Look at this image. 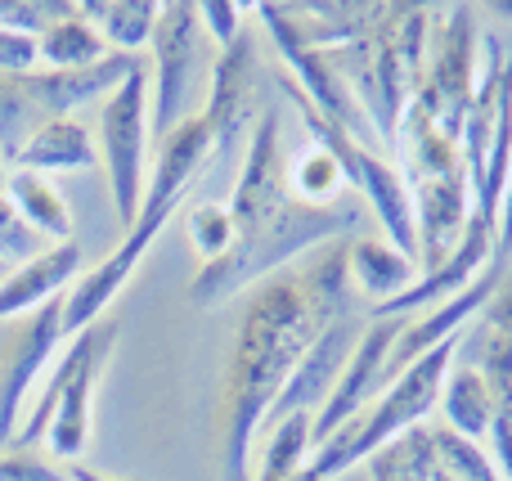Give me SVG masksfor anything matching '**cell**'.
<instances>
[{"label": "cell", "instance_id": "obj_13", "mask_svg": "<svg viewBox=\"0 0 512 481\" xmlns=\"http://www.w3.org/2000/svg\"><path fill=\"white\" fill-rule=\"evenodd\" d=\"M81 275H86V252H81L77 239L50 243L45 252L18 261V266L0 279V324L36 315L41 306L68 297V288L77 284Z\"/></svg>", "mask_w": 512, "mask_h": 481}, {"label": "cell", "instance_id": "obj_23", "mask_svg": "<svg viewBox=\"0 0 512 481\" xmlns=\"http://www.w3.org/2000/svg\"><path fill=\"white\" fill-rule=\"evenodd\" d=\"M310 455H315V414H288V419L270 423V441L256 459L252 481H283L301 473Z\"/></svg>", "mask_w": 512, "mask_h": 481}, {"label": "cell", "instance_id": "obj_22", "mask_svg": "<svg viewBox=\"0 0 512 481\" xmlns=\"http://www.w3.org/2000/svg\"><path fill=\"white\" fill-rule=\"evenodd\" d=\"M283 180H288V194L310 207H337V203H346V189H351L346 167L328 149H319V144L301 149L283 167Z\"/></svg>", "mask_w": 512, "mask_h": 481}, {"label": "cell", "instance_id": "obj_7", "mask_svg": "<svg viewBox=\"0 0 512 481\" xmlns=\"http://www.w3.org/2000/svg\"><path fill=\"white\" fill-rule=\"evenodd\" d=\"M477 68H481V41H477V23H472L468 5L450 9V23H445L441 41H436L432 59H427L423 86L409 99L405 117H400V135L414 131H436L445 140L459 144L463 117L472 108V95H477ZM396 149V144H391Z\"/></svg>", "mask_w": 512, "mask_h": 481}, {"label": "cell", "instance_id": "obj_11", "mask_svg": "<svg viewBox=\"0 0 512 481\" xmlns=\"http://www.w3.org/2000/svg\"><path fill=\"white\" fill-rule=\"evenodd\" d=\"M414 189V221H418V275L445 266L459 248L463 230L472 221V185L468 171L454 167L441 176L409 180Z\"/></svg>", "mask_w": 512, "mask_h": 481}, {"label": "cell", "instance_id": "obj_5", "mask_svg": "<svg viewBox=\"0 0 512 481\" xmlns=\"http://www.w3.org/2000/svg\"><path fill=\"white\" fill-rule=\"evenodd\" d=\"M454 351H459V338L441 342V347L427 351L423 360L400 369L378 401H369L351 423H342L328 441H319L315 455H310V468L328 481V477L346 473V468L364 464L369 455H378L391 437L418 428V423L436 410V401H441V387H445V378H450Z\"/></svg>", "mask_w": 512, "mask_h": 481}, {"label": "cell", "instance_id": "obj_30", "mask_svg": "<svg viewBox=\"0 0 512 481\" xmlns=\"http://www.w3.org/2000/svg\"><path fill=\"white\" fill-rule=\"evenodd\" d=\"M0 481H63L54 473V464L27 455V450H14V455H0Z\"/></svg>", "mask_w": 512, "mask_h": 481}, {"label": "cell", "instance_id": "obj_33", "mask_svg": "<svg viewBox=\"0 0 512 481\" xmlns=\"http://www.w3.org/2000/svg\"><path fill=\"white\" fill-rule=\"evenodd\" d=\"M512 252V162H508V189L499 203V230H495V261H504Z\"/></svg>", "mask_w": 512, "mask_h": 481}, {"label": "cell", "instance_id": "obj_27", "mask_svg": "<svg viewBox=\"0 0 512 481\" xmlns=\"http://www.w3.org/2000/svg\"><path fill=\"white\" fill-rule=\"evenodd\" d=\"M50 243L41 239V234L32 230V225L18 216V207L5 198V189H0V261H5L9 270L18 266V261L36 257V252H45Z\"/></svg>", "mask_w": 512, "mask_h": 481}, {"label": "cell", "instance_id": "obj_9", "mask_svg": "<svg viewBox=\"0 0 512 481\" xmlns=\"http://www.w3.org/2000/svg\"><path fill=\"white\" fill-rule=\"evenodd\" d=\"M63 338H68V329H63V297H59V302L41 306L36 315H27L14 338L5 342V351H0V446L14 441L27 392L50 369L54 347Z\"/></svg>", "mask_w": 512, "mask_h": 481}, {"label": "cell", "instance_id": "obj_14", "mask_svg": "<svg viewBox=\"0 0 512 481\" xmlns=\"http://www.w3.org/2000/svg\"><path fill=\"white\" fill-rule=\"evenodd\" d=\"M351 189L364 194V203L373 207V216H378V225H382V239H387L396 252H405L409 261H418L414 189H409L405 171H400L382 149H360Z\"/></svg>", "mask_w": 512, "mask_h": 481}, {"label": "cell", "instance_id": "obj_10", "mask_svg": "<svg viewBox=\"0 0 512 481\" xmlns=\"http://www.w3.org/2000/svg\"><path fill=\"white\" fill-rule=\"evenodd\" d=\"M400 333H405V320H373V324H364L360 329L355 351L346 356V365H342V378H337V387L328 392V401L319 405V414H315V446L319 441H328L342 423H351L355 414L373 401L378 383L387 378L391 351H396Z\"/></svg>", "mask_w": 512, "mask_h": 481}, {"label": "cell", "instance_id": "obj_28", "mask_svg": "<svg viewBox=\"0 0 512 481\" xmlns=\"http://www.w3.org/2000/svg\"><path fill=\"white\" fill-rule=\"evenodd\" d=\"M198 23H203L207 41L216 45V54H221L243 36V5H234V0H198Z\"/></svg>", "mask_w": 512, "mask_h": 481}, {"label": "cell", "instance_id": "obj_35", "mask_svg": "<svg viewBox=\"0 0 512 481\" xmlns=\"http://www.w3.org/2000/svg\"><path fill=\"white\" fill-rule=\"evenodd\" d=\"M283 481H324V477H319V473H315V468H310V464H306V468H301V473H292V477H283Z\"/></svg>", "mask_w": 512, "mask_h": 481}, {"label": "cell", "instance_id": "obj_21", "mask_svg": "<svg viewBox=\"0 0 512 481\" xmlns=\"http://www.w3.org/2000/svg\"><path fill=\"white\" fill-rule=\"evenodd\" d=\"M36 54H41V68H54V72H77V68H90V63L108 59V45L95 27L81 18V9L72 5V14L54 18L41 36H36Z\"/></svg>", "mask_w": 512, "mask_h": 481}, {"label": "cell", "instance_id": "obj_8", "mask_svg": "<svg viewBox=\"0 0 512 481\" xmlns=\"http://www.w3.org/2000/svg\"><path fill=\"white\" fill-rule=\"evenodd\" d=\"M149 135V68L135 63L131 77L99 104V162L122 230H131L149 189Z\"/></svg>", "mask_w": 512, "mask_h": 481}, {"label": "cell", "instance_id": "obj_19", "mask_svg": "<svg viewBox=\"0 0 512 481\" xmlns=\"http://www.w3.org/2000/svg\"><path fill=\"white\" fill-rule=\"evenodd\" d=\"M436 410L445 414V428L450 432H459V437L481 441V446H486L490 423H495V396H490L481 369H472V365L454 369V374L445 378V387H441Z\"/></svg>", "mask_w": 512, "mask_h": 481}, {"label": "cell", "instance_id": "obj_24", "mask_svg": "<svg viewBox=\"0 0 512 481\" xmlns=\"http://www.w3.org/2000/svg\"><path fill=\"white\" fill-rule=\"evenodd\" d=\"M369 464L373 481H432L436 473V446H432V432L418 423V428L400 432L391 437L378 455L364 459Z\"/></svg>", "mask_w": 512, "mask_h": 481}, {"label": "cell", "instance_id": "obj_16", "mask_svg": "<svg viewBox=\"0 0 512 481\" xmlns=\"http://www.w3.org/2000/svg\"><path fill=\"white\" fill-rule=\"evenodd\" d=\"M418 279V261L396 252L387 239H355L346 248V284L369 306H387Z\"/></svg>", "mask_w": 512, "mask_h": 481}, {"label": "cell", "instance_id": "obj_26", "mask_svg": "<svg viewBox=\"0 0 512 481\" xmlns=\"http://www.w3.org/2000/svg\"><path fill=\"white\" fill-rule=\"evenodd\" d=\"M189 243L207 261H221L234 243V212L225 198H203L198 207H189Z\"/></svg>", "mask_w": 512, "mask_h": 481}, {"label": "cell", "instance_id": "obj_1", "mask_svg": "<svg viewBox=\"0 0 512 481\" xmlns=\"http://www.w3.org/2000/svg\"><path fill=\"white\" fill-rule=\"evenodd\" d=\"M283 131L279 117L265 113L256 117L248 153H243V171L234 185L230 212H234V243L221 261H207L189 284V302L212 311L225 306L230 297L248 293V288L274 279L292 257L333 243L342 230L360 225V207L346 198L337 207H310L288 194L283 180Z\"/></svg>", "mask_w": 512, "mask_h": 481}, {"label": "cell", "instance_id": "obj_4", "mask_svg": "<svg viewBox=\"0 0 512 481\" xmlns=\"http://www.w3.org/2000/svg\"><path fill=\"white\" fill-rule=\"evenodd\" d=\"M117 333H122V324L113 315L72 333L68 351H63L59 365L45 378V392L36 396L32 414L18 423V432H14L18 446L45 441V450L54 459H77L90 446V432H95V392L108 369V356L117 347Z\"/></svg>", "mask_w": 512, "mask_h": 481}, {"label": "cell", "instance_id": "obj_34", "mask_svg": "<svg viewBox=\"0 0 512 481\" xmlns=\"http://www.w3.org/2000/svg\"><path fill=\"white\" fill-rule=\"evenodd\" d=\"M72 481H122V477H104V473H90V468H77Z\"/></svg>", "mask_w": 512, "mask_h": 481}, {"label": "cell", "instance_id": "obj_20", "mask_svg": "<svg viewBox=\"0 0 512 481\" xmlns=\"http://www.w3.org/2000/svg\"><path fill=\"white\" fill-rule=\"evenodd\" d=\"M81 18L104 36V45L113 54H135L153 41V27H158V9L153 0H86L77 5Z\"/></svg>", "mask_w": 512, "mask_h": 481}, {"label": "cell", "instance_id": "obj_6", "mask_svg": "<svg viewBox=\"0 0 512 481\" xmlns=\"http://www.w3.org/2000/svg\"><path fill=\"white\" fill-rule=\"evenodd\" d=\"M153 72H149V131L167 140L171 131L189 122L198 90L212 81V41H207L203 23H198V5L189 0H171L158 9V27H153Z\"/></svg>", "mask_w": 512, "mask_h": 481}, {"label": "cell", "instance_id": "obj_12", "mask_svg": "<svg viewBox=\"0 0 512 481\" xmlns=\"http://www.w3.org/2000/svg\"><path fill=\"white\" fill-rule=\"evenodd\" d=\"M355 338H360V324H355L351 315H337L333 324H324V333L310 342V351L301 356V365L292 369L288 387H283V396L274 401L265 428L279 423V419H288V414H319V405L328 401V392H333L337 378H342L346 356L355 351Z\"/></svg>", "mask_w": 512, "mask_h": 481}, {"label": "cell", "instance_id": "obj_29", "mask_svg": "<svg viewBox=\"0 0 512 481\" xmlns=\"http://www.w3.org/2000/svg\"><path fill=\"white\" fill-rule=\"evenodd\" d=\"M32 68H41L36 36H23V32L0 27V72H32Z\"/></svg>", "mask_w": 512, "mask_h": 481}, {"label": "cell", "instance_id": "obj_3", "mask_svg": "<svg viewBox=\"0 0 512 481\" xmlns=\"http://www.w3.org/2000/svg\"><path fill=\"white\" fill-rule=\"evenodd\" d=\"M207 153H212V131H207V122L198 113L189 117L180 131H171L167 140H162V153L149 171V189H144L140 216H135L131 230L122 234V243H117L99 266H90L86 275L68 288V297H63V329H68V338L108 315V306L117 302L122 284L135 275V266H140L144 252L153 248L162 225L185 203V194L198 180V171H203Z\"/></svg>", "mask_w": 512, "mask_h": 481}, {"label": "cell", "instance_id": "obj_31", "mask_svg": "<svg viewBox=\"0 0 512 481\" xmlns=\"http://www.w3.org/2000/svg\"><path fill=\"white\" fill-rule=\"evenodd\" d=\"M486 455L495 459L499 477H504V481H512V419H504V414H495V423H490Z\"/></svg>", "mask_w": 512, "mask_h": 481}, {"label": "cell", "instance_id": "obj_32", "mask_svg": "<svg viewBox=\"0 0 512 481\" xmlns=\"http://www.w3.org/2000/svg\"><path fill=\"white\" fill-rule=\"evenodd\" d=\"M486 329L508 333V338H512V275L499 279L495 297H490V306H486Z\"/></svg>", "mask_w": 512, "mask_h": 481}, {"label": "cell", "instance_id": "obj_2", "mask_svg": "<svg viewBox=\"0 0 512 481\" xmlns=\"http://www.w3.org/2000/svg\"><path fill=\"white\" fill-rule=\"evenodd\" d=\"M333 320L337 315L301 284L297 270L256 284L230 351V369H225V401H221L225 481H252L256 432L265 428L274 401L283 396V387H288L292 369L301 365V356L310 351V342Z\"/></svg>", "mask_w": 512, "mask_h": 481}, {"label": "cell", "instance_id": "obj_37", "mask_svg": "<svg viewBox=\"0 0 512 481\" xmlns=\"http://www.w3.org/2000/svg\"><path fill=\"white\" fill-rule=\"evenodd\" d=\"M9 275V266H5V261H0V279H5Z\"/></svg>", "mask_w": 512, "mask_h": 481}, {"label": "cell", "instance_id": "obj_15", "mask_svg": "<svg viewBox=\"0 0 512 481\" xmlns=\"http://www.w3.org/2000/svg\"><path fill=\"white\" fill-rule=\"evenodd\" d=\"M252 81H256V45L248 41V32L216 54L212 63V81H207V108L198 117L212 131V149H230L239 122L248 117L252 104Z\"/></svg>", "mask_w": 512, "mask_h": 481}, {"label": "cell", "instance_id": "obj_36", "mask_svg": "<svg viewBox=\"0 0 512 481\" xmlns=\"http://www.w3.org/2000/svg\"><path fill=\"white\" fill-rule=\"evenodd\" d=\"M432 481H454V477H445V473H441V468H436V473H432Z\"/></svg>", "mask_w": 512, "mask_h": 481}, {"label": "cell", "instance_id": "obj_17", "mask_svg": "<svg viewBox=\"0 0 512 481\" xmlns=\"http://www.w3.org/2000/svg\"><path fill=\"white\" fill-rule=\"evenodd\" d=\"M99 162V149L90 140V131L77 117H59L45 122L32 140L18 149V158L9 162V171H41V176H63V171H86Z\"/></svg>", "mask_w": 512, "mask_h": 481}, {"label": "cell", "instance_id": "obj_25", "mask_svg": "<svg viewBox=\"0 0 512 481\" xmlns=\"http://www.w3.org/2000/svg\"><path fill=\"white\" fill-rule=\"evenodd\" d=\"M432 446H436V468H441L445 477H454V481H504L481 441H468L450 428H436Z\"/></svg>", "mask_w": 512, "mask_h": 481}, {"label": "cell", "instance_id": "obj_38", "mask_svg": "<svg viewBox=\"0 0 512 481\" xmlns=\"http://www.w3.org/2000/svg\"><path fill=\"white\" fill-rule=\"evenodd\" d=\"M0 185H5V167H0Z\"/></svg>", "mask_w": 512, "mask_h": 481}, {"label": "cell", "instance_id": "obj_18", "mask_svg": "<svg viewBox=\"0 0 512 481\" xmlns=\"http://www.w3.org/2000/svg\"><path fill=\"white\" fill-rule=\"evenodd\" d=\"M5 198L18 207L27 225L41 234L45 243H68L72 239V212L63 189L54 185V176H41V171H5Z\"/></svg>", "mask_w": 512, "mask_h": 481}]
</instances>
